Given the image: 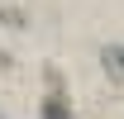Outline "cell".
Segmentation results:
<instances>
[{
    "instance_id": "obj_2",
    "label": "cell",
    "mask_w": 124,
    "mask_h": 119,
    "mask_svg": "<svg viewBox=\"0 0 124 119\" xmlns=\"http://www.w3.org/2000/svg\"><path fill=\"white\" fill-rule=\"evenodd\" d=\"M43 119H67V105H62V95H53V100H48Z\"/></svg>"
},
{
    "instance_id": "obj_1",
    "label": "cell",
    "mask_w": 124,
    "mask_h": 119,
    "mask_svg": "<svg viewBox=\"0 0 124 119\" xmlns=\"http://www.w3.org/2000/svg\"><path fill=\"white\" fill-rule=\"evenodd\" d=\"M105 67L110 76H124V48H105Z\"/></svg>"
}]
</instances>
